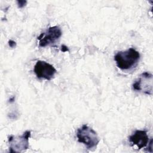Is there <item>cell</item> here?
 <instances>
[{
	"label": "cell",
	"mask_w": 153,
	"mask_h": 153,
	"mask_svg": "<svg viewBox=\"0 0 153 153\" xmlns=\"http://www.w3.org/2000/svg\"><path fill=\"white\" fill-rule=\"evenodd\" d=\"M31 136L30 130H26L22 135L10 136L8 138L10 152H22L29 148V139Z\"/></svg>",
	"instance_id": "obj_3"
},
{
	"label": "cell",
	"mask_w": 153,
	"mask_h": 153,
	"mask_svg": "<svg viewBox=\"0 0 153 153\" xmlns=\"http://www.w3.org/2000/svg\"><path fill=\"white\" fill-rule=\"evenodd\" d=\"M140 53L133 48L118 51L114 56L117 66L122 71H128L134 68L140 59Z\"/></svg>",
	"instance_id": "obj_1"
},
{
	"label": "cell",
	"mask_w": 153,
	"mask_h": 153,
	"mask_svg": "<svg viewBox=\"0 0 153 153\" xmlns=\"http://www.w3.org/2000/svg\"><path fill=\"white\" fill-rule=\"evenodd\" d=\"M152 74L148 72H144L133 83L132 88L134 90L142 92L148 95L152 94Z\"/></svg>",
	"instance_id": "obj_4"
},
{
	"label": "cell",
	"mask_w": 153,
	"mask_h": 153,
	"mask_svg": "<svg viewBox=\"0 0 153 153\" xmlns=\"http://www.w3.org/2000/svg\"><path fill=\"white\" fill-rule=\"evenodd\" d=\"M8 45L11 48H14L16 47V42L13 40H9L8 41Z\"/></svg>",
	"instance_id": "obj_9"
},
{
	"label": "cell",
	"mask_w": 153,
	"mask_h": 153,
	"mask_svg": "<svg viewBox=\"0 0 153 153\" xmlns=\"http://www.w3.org/2000/svg\"><path fill=\"white\" fill-rule=\"evenodd\" d=\"M128 140L132 146H136L138 149L146 148L150 140L145 130H137L129 136Z\"/></svg>",
	"instance_id": "obj_7"
},
{
	"label": "cell",
	"mask_w": 153,
	"mask_h": 153,
	"mask_svg": "<svg viewBox=\"0 0 153 153\" xmlns=\"http://www.w3.org/2000/svg\"><path fill=\"white\" fill-rule=\"evenodd\" d=\"M33 72L39 79L51 80L54 78L57 71L51 64L42 60H38L33 68Z\"/></svg>",
	"instance_id": "obj_6"
},
{
	"label": "cell",
	"mask_w": 153,
	"mask_h": 153,
	"mask_svg": "<svg viewBox=\"0 0 153 153\" xmlns=\"http://www.w3.org/2000/svg\"><path fill=\"white\" fill-rule=\"evenodd\" d=\"M61 29L57 26L50 27L45 32L40 34L38 37L39 46L45 47L46 46L54 44L62 36Z\"/></svg>",
	"instance_id": "obj_5"
},
{
	"label": "cell",
	"mask_w": 153,
	"mask_h": 153,
	"mask_svg": "<svg viewBox=\"0 0 153 153\" xmlns=\"http://www.w3.org/2000/svg\"><path fill=\"white\" fill-rule=\"evenodd\" d=\"M76 137L78 141L89 150L95 149L100 141L97 133L87 124H83L77 129Z\"/></svg>",
	"instance_id": "obj_2"
},
{
	"label": "cell",
	"mask_w": 153,
	"mask_h": 153,
	"mask_svg": "<svg viewBox=\"0 0 153 153\" xmlns=\"http://www.w3.org/2000/svg\"><path fill=\"white\" fill-rule=\"evenodd\" d=\"M27 1L25 0H21V1H17V4L19 8H22L24 7H25L27 4Z\"/></svg>",
	"instance_id": "obj_8"
},
{
	"label": "cell",
	"mask_w": 153,
	"mask_h": 153,
	"mask_svg": "<svg viewBox=\"0 0 153 153\" xmlns=\"http://www.w3.org/2000/svg\"><path fill=\"white\" fill-rule=\"evenodd\" d=\"M61 51L63 52H66V51H69V48L67 46L65 45H62L61 47Z\"/></svg>",
	"instance_id": "obj_10"
}]
</instances>
